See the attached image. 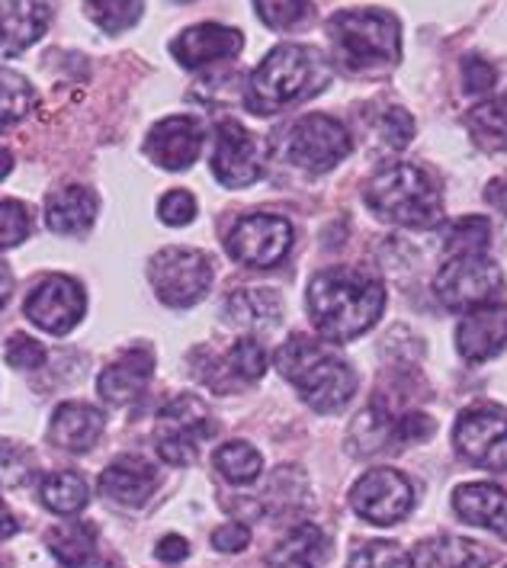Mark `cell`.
Wrapping results in <instances>:
<instances>
[{
  "mask_svg": "<svg viewBox=\"0 0 507 568\" xmlns=\"http://www.w3.org/2000/svg\"><path fill=\"white\" fill-rule=\"evenodd\" d=\"M505 273L488 257H447L444 270L434 280V293L453 312H473L501 296Z\"/></svg>",
  "mask_w": 507,
  "mask_h": 568,
  "instance_id": "obj_8",
  "label": "cell"
},
{
  "mask_svg": "<svg viewBox=\"0 0 507 568\" xmlns=\"http://www.w3.org/2000/svg\"><path fill=\"white\" fill-rule=\"evenodd\" d=\"M331 84L328 59L312 45H276L247 78L244 103L257 116L283 113L296 103L312 100Z\"/></svg>",
  "mask_w": 507,
  "mask_h": 568,
  "instance_id": "obj_2",
  "label": "cell"
},
{
  "mask_svg": "<svg viewBox=\"0 0 507 568\" xmlns=\"http://www.w3.org/2000/svg\"><path fill=\"white\" fill-rule=\"evenodd\" d=\"M485 200H488L495 210L507 212V180H491L488 190H485Z\"/></svg>",
  "mask_w": 507,
  "mask_h": 568,
  "instance_id": "obj_46",
  "label": "cell"
},
{
  "mask_svg": "<svg viewBox=\"0 0 507 568\" xmlns=\"http://www.w3.org/2000/svg\"><path fill=\"white\" fill-rule=\"evenodd\" d=\"M206 142V129L203 122L193 120V116H168L151 129L145 151L151 158L168 168V171H183L190 168Z\"/></svg>",
  "mask_w": 507,
  "mask_h": 568,
  "instance_id": "obj_17",
  "label": "cell"
},
{
  "mask_svg": "<svg viewBox=\"0 0 507 568\" xmlns=\"http://www.w3.org/2000/svg\"><path fill=\"white\" fill-rule=\"evenodd\" d=\"M507 347V305L491 302L466 312L456 328V351L466 363H485Z\"/></svg>",
  "mask_w": 507,
  "mask_h": 568,
  "instance_id": "obj_16",
  "label": "cell"
},
{
  "mask_svg": "<svg viewBox=\"0 0 507 568\" xmlns=\"http://www.w3.org/2000/svg\"><path fill=\"white\" fill-rule=\"evenodd\" d=\"M351 508L357 510L366 524L392 527L405 520L415 508V488L395 469H369L351 488Z\"/></svg>",
  "mask_w": 507,
  "mask_h": 568,
  "instance_id": "obj_12",
  "label": "cell"
},
{
  "mask_svg": "<svg viewBox=\"0 0 507 568\" xmlns=\"http://www.w3.org/2000/svg\"><path fill=\"white\" fill-rule=\"evenodd\" d=\"M491 244V225L485 215H466L456 219L444 232V251L447 257H485Z\"/></svg>",
  "mask_w": 507,
  "mask_h": 568,
  "instance_id": "obj_30",
  "label": "cell"
},
{
  "mask_svg": "<svg viewBox=\"0 0 507 568\" xmlns=\"http://www.w3.org/2000/svg\"><path fill=\"white\" fill-rule=\"evenodd\" d=\"M32 215L20 200H0V251H10L30 239Z\"/></svg>",
  "mask_w": 507,
  "mask_h": 568,
  "instance_id": "obj_38",
  "label": "cell"
},
{
  "mask_svg": "<svg viewBox=\"0 0 507 568\" xmlns=\"http://www.w3.org/2000/svg\"><path fill=\"white\" fill-rule=\"evenodd\" d=\"M84 7L103 32H125L142 17V0H88Z\"/></svg>",
  "mask_w": 507,
  "mask_h": 568,
  "instance_id": "obj_35",
  "label": "cell"
},
{
  "mask_svg": "<svg viewBox=\"0 0 507 568\" xmlns=\"http://www.w3.org/2000/svg\"><path fill=\"white\" fill-rule=\"evenodd\" d=\"M52 23V0H0V59L23 55Z\"/></svg>",
  "mask_w": 507,
  "mask_h": 568,
  "instance_id": "obj_18",
  "label": "cell"
},
{
  "mask_svg": "<svg viewBox=\"0 0 507 568\" xmlns=\"http://www.w3.org/2000/svg\"><path fill=\"white\" fill-rule=\"evenodd\" d=\"M386 308V286L369 267H328L308 283V315L322 337L347 344L369 331Z\"/></svg>",
  "mask_w": 507,
  "mask_h": 568,
  "instance_id": "obj_1",
  "label": "cell"
},
{
  "mask_svg": "<svg viewBox=\"0 0 507 568\" xmlns=\"http://www.w3.org/2000/svg\"><path fill=\"white\" fill-rule=\"evenodd\" d=\"M337 61L347 71H386L402 59V27L386 10H341L328 20Z\"/></svg>",
  "mask_w": 507,
  "mask_h": 568,
  "instance_id": "obj_4",
  "label": "cell"
},
{
  "mask_svg": "<svg viewBox=\"0 0 507 568\" xmlns=\"http://www.w3.org/2000/svg\"><path fill=\"white\" fill-rule=\"evenodd\" d=\"M151 286L171 308H190L210 293L212 261L193 247H168L151 257Z\"/></svg>",
  "mask_w": 507,
  "mask_h": 568,
  "instance_id": "obj_7",
  "label": "cell"
},
{
  "mask_svg": "<svg viewBox=\"0 0 507 568\" xmlns=\"http://www.w3.org/2000/svg\"><path fill=\"white\" fill-rule=\"evenodd\" d=\"M103 427H107V420H103V415L93 405L64 402L52 415L49 437H52L55 447L68 449V453H88L103 437Z\"/></svg>",
  "mask_w": 507,
  "mask_h": 568,
  "instance_id": "obj_24",
  "label": "cell"
},
{
  "mask_svg": "<svg viewBox=\"0 0 507 568\" xmlns=\"http://www.w3.org/2000/svg\"><path fill=\"white\" fill-rule=\"evenodd\" d=\"M415 562L418 568H481L488 556L469 539L434 537L424 539L415 549Z\"/></svg>",
  "mask_w": 507,
  "mask_h": 568,
  "instance_id": "obj_28",
  "label": "cell"
},
{
  "mask_svg": "<svg viewBox=\"0 0 507 568\" xmlns=\"http://www.w3.org/2000/svg\"><path fill=\"white\" fill-rule=\"evenodd\" d=\"M453 447L473 466L507 473V412L501 405H473L453 427Z\"/></svg>",
  "mask_w": 507,
  "mask_h": 568,
  "instance_id": "obj_10",
  "label": "cell"
},
{
  "mask_svg": "<svg viewBox=\"0 0 507 568\" xmlns=\"http://www.w3.org/2000/svg\"><path fill=\"white\" fill-rule=\"evenodd\" d=\"M241 49H244V36L232 27H222V23L190 27L171 42V52L183 68H203L212 61L235 59Z\"/></svg>",
  "mask_w": 507,
  "mask_h": 568,
  "instance_id": "obj_19",
  "label": "cell"
},
{
  "mask_svg": "<svg viewBox=\"0 0 507 568\" xmlns=\"http://www.w3.org/2000/svg\"><path fill=\"white\" fill-rule=\"evenodd\" d=\"M151 376H154V357L149 351H125L116 363H110L100 373L97 389L110 405H129L132 398H139L145 392Z\"/></svg>",
  "mask_w": 507,
  "mask_h": 568,
  "instance_id": "obj_23",
  "label": "cell"
},
{
  "mask_svg": "<svg viewBox=\"0 0 507 568\" xmlns=\"http://www.w3.org/2000/svg\"><path fill=\"white\" fill-rule=\"evenodd\" d=\"M84 290L71 276H45L27 300V318L49 334H68L84 318Z\"/></svg>",
  "mask_w": 507,
  "mask_h": 568,
  "instance_id": "obj_15",
  "label": "cell"
},
{
  "mask_svg": "<svg viewBox=\"0 0 507 568\" xmlns=\"http://www.w3.org/2000/svg\"><path fill=\"white\" fill-rule=\"evenodd\" d=\"M469 129L476 132V139L488 149H507V93L478 103L469 113Z\"/></svg>",
  "mask_w": 507,
  "mask_h": 568,
  "instance_id": "obj_34",
  "label": "cell"
},
{
  "mask_svg": "<svg viewBox=\"0 0 507 568\" xmlns=\"http://www.w3.org/2000/svg\"><path fill=\"white\" fill-rule=\"evenodd\" d=\"M251 542V530L244 527V524H222L215 534H212V546L219 549V552H241L244 546Z\"/></svg>",
  "mask_w": 507,
  "mask_h": 568,
  "instance_id": "obj_44",
  "label": "cell"
},
{
  "mask_svg": "<svg viewBox=\"0 0 507 568\" xmlns=\"http://www.w3.org/2000/svg\"><path fill=\"white\" fill-rule=\"evenodd\" d=\"M376 129H379L383 142L392 145V149H405V145L415 139V120H412L408 110H402V106H388V110H383L379 120H376Z\"/></svg>",
  "mask_w": 507,
  "mask_h": 568,
  "instance_id": "obj_39",
  "label": "cell"
},
{
  "mask_svg": "<svg viewBox=\"0 0 507 568\" xmlns=\"http://www.w3.org/2000/svg\"><path fill=\"white\" fill-rule=\"evenodd\" d=\"M267 373V351L254 337H241L235 347L219 359L212 369L203 373V379L215 392H235V386H251Z\"/></svg>",
  "mask_w": 507,
  "mask_h": 568,
  "instance_id": "obj_21",
  "label": "cell"
},
{
  "mask_svg": "<svg viewBox=\"0 0 507 568\" xmlns=\"http://www.w3.org/2000/svg\"><path fill=\"white\" fill-rule=\"evenodd\" d=\"M495 81H498V71L488 61L478 59V55H466L463 59V84H466L469 93H488V90L495 88Z\"/></svg>",
  "mask_w": 507,
  "mask_h": 568,
  "instance_id": "obj_43",
  "label": "cell"
},
{
  "mask_svg": "<svg viewBox=\"0 0 507 568\" xmlns=\"http://www.w3.org/2000/svg\"><path fill=\"white\" fill-rule=\"evenodd\" d=\"M158 215H161L164 225H190L196 219V200H193V193H186V190L164 193L161 203H158Z\"/></svg>",
  "mask_w": 507,
  "mask_h": 568,
  "instance_id": "obj_41",
  "label": "cell"
},
{
  "mask_svg": "<svg viewBox=\"0 0 507 568\" xmlns=\"http://www.w3.org/2000/svg\"><path fill=\"white\" fill-rule=\"evenodd\" d=\"M10 171H13V158H10V151L0 149V180L7 178Z\"/></svg>",
  "mask_w": 507,
  "mask_h": 568,
  "instance_id": "obj_49",
  "label": "cell"
},
{
  "mask_svg": "<svg viewBox=\"0 0 507 568\" xmlns=\"http://www.w3.org/2000/svg\"><path fill=\"white\" fill-rule=\"evenodd\" d=\"M212 463H215V469H219L225 479L235 481V485H247V481H254L257 476H261V469H264L261 453L251 447V444H244V440H232V444H225V447L215 449Z\"/></svg>",
  "mask_w": 507,
  "mask_h": 568,
  "instance_id": "obj_33",
  "label": "cell"
},
{
  "mask_svg": "<svg viewBox=\"0 0 507 568\" xmlns=\"http://www.w3.org/2000/svg\"><path fill=\"white\" fill-rule=\"evenodd\" d=\"M32 456L30 449L17 444H0V488H17L30 479Z\"/></svg>",
  "mask_w": 507,
  "mask_h": 568,
  "instance_id": "obj_40",
  "label": "cell"
},
{
  "mask_svg": "<svg viewBox=\"0 0 507 568\" xmlns=\"http://www.w3.org/2000/svg\"><path fill=\"white\" fill-rule=\"evenodd\" d=\"M328 559V537L318 524H298L267 556V568H322Z\"/></svg>",
  "mask_w": 507,
  "mask_h": 568,
  "instance_id": "obj_26",
  "label": "cell"
},
{
  "mask_svg": "<svg viewBox=\"0 0 507 568\" xmlns=\"http://www.w3.org/2000/svg\"><path fill=\"white\" fill-rule=\"evenodd\" d=\"M434 434V418L408 412V415H392L383 402H373L351 427V449L357 456H369L379 449H392V444H418Z\"/></svg>",
  "mask_w": 507,
  "mask_h": 568,
  "instance_id": "obj_13",
  "label": "cell"
},
{
  "mask_svg": "<svg viewBox=\"0 0 507 568\" xmlns=\"http://www.w3.org/2000/svg\"><path fill=\"white\" fill-rule=\"evenodd\" d=\"M225 247L244 267H276L293 247V225L283 215L254 212V215H244L235 222Z\"/></svg>",
  "mask_w": 507,
  "mask_h": 568,
  "instance_id": "obj_11",
  "label": "cell"
},
{
  "mask_svg": "<svg viewBox=\"0 0 507 568\" xmlns=\"http://www.w3.org/2000/svg\"><path fill=\"white\" fill-rule=\"evenodd\" d=\"M154 556L161 559V562H183L186 556H190V546H186V539L178 537V534H171V537H164L158 542V549H154Z\"/></svg>",
  "mask_w": 507,
  "mask_h": 568,
  "instance_id": "obj_45",
  "label": "cell"
},
{
  "mask_svg": "<svg viewBox=\"0 0 507 568\" xmlns=\"http://www.w3.org/2000/svg\"><path fill=\"white\" fill-rule=\"evenodd\" d=\"M158 488V469L142 456H120L100 476V495L122 508H142Z\"/></svg>",
  "mask_w": 507,
  "mask_h": 568,
  "instance_id": "obj_20",
  "label": "cell"
},
{
  "mask_svg": "<svg viewBox=\"0 0 507 568\" xmlns=\"http://www.w3.org/2000/svg\"><path fill=\"white\" fill-rule=\"evenodd\" d=\"M453 508L466 520L507 539V491L488 481L459 485L453 491Z\"/></svg>",
  "mask_w": 507,
  "mask_h": 568,
  "instance_id": "obj_22",
  "label": "cell"
},
{
  "mask_svg": "<svg viewBox=\"0 0 507 568\" xmlns=\"http://www.w3.org/2000/svg\"><path fill=\"white\" fill-rule=\"evenodd\" d=\"M42 505L49 510H55L61 517L81 514L88 508V481L81 479L78 473H52L42 481Z\"/></svg>",
  "mask_w": 507,
  "mask_h": 568,
  "instance_id": "obj_31",
  "label": "cell"
},
{
  "mask_svg": "<svg viewBox=\"0 0 507 568\" xmlns=\"http://www.w3.org/2000/svg\"><path fill=\"white\" fill-rule=\"evenodd\" d=\"M254 7L270 30H293L312 13V0H254Z\"/></svg>",
  "mask_w": 507,
  "mask_h": 568,
  "instance_id": "obj_37",
  "label": "cell"
},
{
  "mask_svg": "<svg viewBox=\"0 0 507 568\" xmlns=\"http://www.w3.org/2000/svg\"><path fill=\"white\" fill-rule=\"evenodd\" d=\"M212 174L219 183L241 190L257 183L264 174V154L257 139L235 120L219 122L215 129V151H212Z\"/></svg>",
  "mask_w": 507,
  "mask_h": 568,
  "instance_id": "obj_14",
  "label": "cell"
},
{
  "mask_svg": "<svg viewBox=\"0 0 507 568\" xmlns=\"http://www.w3.org/2000/svg\"><path fill=\"white\" fill-rule=\"evenodd\" d=\"M212 434H215V420L210 405L196 395H178L158 412L154 449L171 466H190Z\"/></svg>",
  "mask_w": 507,
  "mask_h": 568,
  "instance_id": "obj_6",
  "label": "cell"
},
{
  "mask_svg": "<svg viewBox=\"0 0 507 568\" xmlns=\"http://www.w3.org/2000/svg\"><path fill=\"white\" fill-rule=\"evenodd\" d=\"M354 149L351 132L331 116L312 113L293 122V129L283 139V154L308 174H325L331 168H337Z\"/></svg>",
  "mask_w": 507,
  "mask_h": 568,
  "instance_id": "obj_9",
  "label": "cell"
},
{
  "mask_svg": "<svg viewBox=\"0 0 507 568\" xmlns=\"http://www.w3.org/2000/svg\"><path fill=\"white\" fill-rule=\"evenodd\" d=\"M366 206L373 215L402 229H430L440 222V190L415 164H388L366 183Z\"/></svg>",
  "mask_w": 507,
  "mask_h": 568,
  "instance_id": "obj_5",
  "label": "cell"
},
{
  "mask_svg": "<svg viewBox=\"0 0 507 568\" xmlns=\"http://www.w3.org/2000/svg\"><path fill=\"white\" fill-rule=\"evenodd\" d=\"M225 315L232 325L247 331H270L280 325L283 318V300L280 293L254 286V290H239L235 296L225 302Z\"/></svg>",
  "mask_w": 507,
  "mask_h": 568,
  "instance_id": "obj_27",
  "label": "cell"
},
{
  "mask_svg": "<svg viewBox=\"0 0 507 568\" xmlns=\"http://www.w3.org/2000/svg\"><path fill=\"white\" fill-rule=\"evenodd\" d=\"M7 363L17 366V369H36V366L45 363V347H42L36 337L13 334L10 344H7Z\"/></svg>",
  "mask_w": 507,
  "mask_h": 568,
  "instance_id": "obj_42",
  "label": "cell"
},
{
  "mask_svg": "<svg viewBox=\"0 0 507 568\" xmlns=\"http://www.w3.org/2000/svg\"><path fill=\"white\" fill-rule=\"evenodd\" d=\"M276 369L283 379H290L302 402L315 408L318 415H334L347 408V402L357 392V373L351 363L337 357L328 344L312 341L305 334H293L280 351H276Z\"/></svg>",
  "mask_w": 507,
  "mask_h": 568,
  "instance_id": "obj_3",
  "label": "cell"
},
{
  "mask_svg": "<svg viewBox=\"0 0 507 568\" xmlns=\"http://www.w3.org/2000/svg\"><path fill=\"white\" fill-rule=\"evenodd\" d=\"M13 534H17V517H13L10 508L0 501V542H3V539H10Z\"/></svg>",
  "mask_w": 507,
  "mask_h": 568,
  "instance_id": "obj_47",
  "label": "cell"
},
{
  "mask_svg": "<svg viewBox=\"0 0 507 568\" xmlns=\"http://www.w3.org/2000/svg\"><path fill=\"white\" fill-rule=\"evenodd\" d=\"M49 552L59 559L61 568H88L97 552V527L74 520L49 534Z\"/></svg>",
  "mask_w": 507,
  "mask_h": 568,
  "instance_id": "obj_29",
  "label": "cell"
},
{
  "mask_svg": "<svg viewBox=\"0 0 507 568\" xmlns=\"http://www.w3.org/2000/svg\"><path fill=\"white\" fill-rule=\"evenodd\" d=\"M10 286H13V276H10V270L0 264V308L10 300Z\"/></svg>",
  "mask_w": 507,
  "mask_h": 568,
  "instance_id": "obj_48",
  "label": "cell"
},
{
  "mask_svg": "<svg viewBox=\"0 0 507 568\" xmlns=\"http://www.w3.org/2000/svg\"><path fill=\"white\" fill-rule=\"evenodd\" d=\"M100 200L90 186H61L45 200V222L55 235H81L97 219Z\"/></svg>",
  "mask_w": 507,
  "mask_h": 568,
  "instance_id": "obj_25",
  "label": "cell"
},
{
  "mask_svg": "<svg viewBox=\"0 0 507 568\" xmlns=\"http://www.w3.org/2000/svg\"><path fill=\"white\" fill-rule=\"evenodd\" d=\"M32 106H36V90H32L30 81L17 71L3 68L0 71V132L27 120Z\"/></svg>",
  "mask_w": 507,
  "mask_h": 568,
  "instance_id": "obj_32",
  "label": "cell"
},
{
  "mask_svg": "<svg viewBox=\"0 0 507 568\" xmlns=\"http://www.w3.org/2000/svg\"><path fill=\"white\" fill-rule=\"evenodd\" d=\"M347 568H415L412 556L388 539H373V542H359L357 549L351 552Z\"/></svg>",
  "mask_w": 507,
  "mask_h": 568,
  "instance_id": "obj_36",
  "label": "cell"
}]
</instances>
